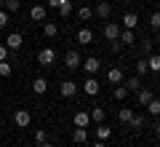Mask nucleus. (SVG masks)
<instances>
[{
    "mask_svg": "<svg viewBox=\"0 0 160 147\" xmlns=\"http://www.w3.org/2000/svg\"><path fill=\"white\" fill-rule=\"evenodd\" d=\"M43 35H46V38H56V35H59L56 22H46V24H43Z\"/></svg>",
    "mask_w": 160,
    "mask_h": 147,
    "instance_id": "22",
    "label": "nucleus"
},
{
    "mask_svg": "<svg viewBox=\"0 0 160 147\" xmlns=\"http://www.w3.org/2000/svg\"><path fill=\"white\" fill-rule=\"evenodd\" d=\"M8 54H11V51H8V45H6V43H0V62H6Z\"/></svg>",
    "mask_w": 160,
    "mask_h": 147,
    "instance_id": "37",
    "label": "nucleus"
},
{
    "mask_svg": "<svg viewBox=\"0 0 160 147\" xmlns=\"http://www.w3.org/2000/svg\"><path fill=\"white\" fill-rule=\"evenodd\" d=\"M32 91H35L38 96H43V94L48 91V80H46V78H35V80H32Z\"/></svg>",
    "mask_w": 160,
    "mask_h": 147,
    "instance_id": "15",
    "label": "nucleus"
},
{
    "mask_svg": "<svg viewBox=\"0 0 160 147\" xmlns=\"http://www.w3.org/2000/svg\"><path fill=\"white\" fill-rule=\"evenodd\" d=\"M27 147H35V144H27Z\"/></svg>",
    "mask_w": 160,
    "mask_h": 147,
    "instance_id": "42",
    "label": "nucleus"
},
{
    "mask_svg": "<svg viewBox=\"0 0 160 147\" xmlns=\"http://www.w3.org/2000/svg\"><path fill=\"white\" fill-rule=\"evenodd\" d=\"M120 29H123V27H120L118 22H107V24H104V38L112 43V40H118V38H120Z\"/></svg>",
    "mask_w": 160,
    "mask_h": 147,
    "instance_id": "6",
    "label": "nucleus"
},
{
    "mask_svg": "<svg viewBox=\"0 0 160 147\" xmlns=\"http://www.w3.org/2000/svg\"><path fill=\"white\" fill-rule=\"evenodd\" d=\"M8 24H11V16H8L6 8H0V29H6Z\"/></svg>",
    "mask_w": 160,
    "mask_h": 147,
    "instance_id": "32",
    "label": "nucleus"
},
{
    "mask_svg": "<svg viewBox=\"0 0 160 147\" xmlns=\"http://www.w3.org/2000/svg\"><path fill=\"white\" fill-rule=\"evenodd\" d=\"M147 67H149V72H160V54H149L147 56Z\"/></svg>",
    "mask_w": 160,
    "mask_h": 147,
    "instance_id": "17",
    "label": "nucleus"
},
{
    "mask_svg": "<svg viewBox=\"0 0 160 147\" xmlns=\"http://www.w3.org/2000/svg\"><path fill=\"white\" fill-rule=\"evenodd\" d=\"M0 8H6L8 13H16L19 8H22V3H19V0H0Z\"/></svg>",
    "mask_w": 160,
    "mask_h": 147,
    "instance_id": "20",
    "label": "nucleus"
},
{
    "mask_svg": "<svg viewBox=\"0 0 160 147\" xmlns=\"http://www.w3.org/2000/svg\"><path fill=\"white\" fill-rule=\"evenodd\" d=\"M144 123H147V120H144V115H136V113H133V118L128 120V126H131L133 131H142V129H144Z\"/></svg>",
    "mask_w": 160,
    "mask_h": 147,
    "instance_id": "21",
    "label": "nucleus"
},
{
    "mask_svg": "<svg viewBox=\"0 0 160 147\" xmlns=\"http://www.w3.org/2000/svg\"><path fill=\"white\" fill-rule=\"evenodd\" d=\"M139 45H142V54H147V56L152 54V40H149V38H144V40H142Z\"/></svg>",
    "mask_w": 160,
    "mask_h": 147,
    "instance_id": "33",
    "label": "nucleus"
},
{
    "mask_svg": "<svg viewBox=\"0 0 160 147\" xmlns=\"http://www.w3.org/2000/svg\"><path fill=\"white\" fill-rule=\"evenodd\" d=\"M48 139V134H46V129H38L35 131V142H38V144H43V142Z\"/></svg>",
    "mask_w": 160,
    "mask_h": 147,
    "instance_id": "34",
    "label": "nucleus"
},
{
    "mask_svg": "<svg viewBox=\"0 0 160 147\" xmlns=\"http://www.w3.org/2000/svg\"><path fill=\"white\" fill-rule=\"evenodd\" d=\"M149 27H152V29H160V13H152V16H149Z\"/></svg>",
    "mask_w": 160,
    "mask_h": 147,
    "instance_id": "36",
    "label": "nucleus"
},
{
    "mask_svg": "<svg viewBox=\"0 0 160 147\" xmlns=\"http://www.w3.org/2000/svg\"><path fill=\"white\" fill-rule=\"evenodd\" d=\"M11 72H13V67H11V62H8V59H6V62H0V78H8Z\"/></svg>",
    "mask_w": 160,
    "mask_h": 147,
    "instance_id": "31",
    "label": "nucleus"
},
{
    "mask_svg": "<svg viewBox=\"0 0 160 147\" xmlns=\"http://www.w3.org/2000/svg\"><path fill=\"white\" fill-rule=\"evenodd\" d=\"M38 147H53V144H51V142L46 139V142H43V144H38Z\"/></svg>",
    "mask_w": 160,
    "mask_h": 147,
    "instance_id": "40",
    "label": "nucleus"
},
{
    "mask_svg": "<svg viewBox=\"0 0 160 147\" xmlns=\"http://www.w3.org/2000/svg\"><path fill=\"white\" fill-rule=\"evenodd\" d=\"M147 113L155 115V118H160V99H158V96H152V99L147 102Z\"/></svg>",
    "mask_w": 160,
    "mask_h": 147,
    "instance_id": "19",
    "label": "nucleus"
},
{
    "mask_svg": "<svg viewBox=\"0 0 160 147\" xmlns=\"http://www.w3.org/2000/svg\"><path fill=\"white\" fill-rule=\"evenodd\" d=\"M155 131H158V136H160V123H158V126H155Z\"/></svg>",
    "mask_w": 160,
    "mask_h": 147,
    "instance_id": "41",
    "label": "nucleus"
},
{
    "mask_svg": "<svg viewBox=\"0 0 160 147\" xmlns=\"http://www.w3.org/2000/svg\"><path fill=\"white\" fill-rule=\"evenodd\" d=\"M67 0H48V8H59V6H64Z\"/></svg>",
    "mask_w": 160,
    "mask_h": 147,
    "instance_id": "38",
    "label": "nucleus"
},
{
    "mask_svg": "<svg viewBox=\"0 0 160 147\" xmlns=\"http://www.w3.org/2000/svg\"><path fill=\"white\" fill-rule=\"evenodd\" d=\"M29 19H32V22H46L48 19V11L43 6H32L29 8Z\"/></svg>",
    "mask_w": 160,
    "mask_h": 147,
    "instance_id": "11",
    "label": "nucleus"
},
{
    "mask_svg": "<svg viewBox=\"0 0 160 147\" xmlns=\"http://www.w3.org/2000/svg\"><path fill=\"white\" fill-rule=\"evenodd\" d=\"M93 16L104 19V22H109V16H112V3L109 0H99L96 8H93Z\"/></svg>",
    "mask_w": 160,
    "mask_h": 147,
    "instance_id": "1",
    "label": "nucleus"
},
{
    "mask_svg": "<svg viewBox=\"0 0 160 147\" xmlns=\"http://www.w3.org/2000/svg\"><path fill=\"white\" fill-rule=\"evenodd\" d=\"M158 35H160V29H158Z\"/></svg>",
    "mask_w": 160,
    "mask_h": 147,
    "instance_id": "43",
    "label": "nucleus"
},
{
    "mask_svg": "<svg viewBox=\"0 0 160 147\" xmlns=\"http://www.w3.org/2000/svg\"><path fill=\"white\" fill-rule=\"evenodd\" d=\"M80 67L86 70V75H96V72H99V70H102V62H99V59H96V56H88V59H86V62L80 64Z\"/></svg>",
    "mask_w": 160,
    "mask_h": 147,
    "instance_id": "9",
    "label": "nucleus"
},
{
    "mask_svg": "<svg viewBox=\"0 0 160 147\" xmlns=\"http://www.w3.org/2000/svg\"><path fill=\"white\" fill-rule=\"evenodd\" d=\"M13 123H16L19 129H27V126L32 123V113H29V110H16V113H13Z\"/></svg>",
    "mask_w": 160,
    "mask_h": 147,
    "instance_id": "3",
    "label": "nucleus"
},
{
    "mask_svg": "<svg viewBox=\"0 0 160 147\" xmlns=\"http://www.w3.org/2000/svg\"><path fill=\"white\" fill-rule=\"evenodd\" d=\"M128 96V88L126 86H118V88H115V99H126Z\"/></svg>",
    "mask_w": 160,
    "mask_h": 147,
    "instance_id": "35",
    "label": "nucleus"
},
{
    "mask_svg": "<svg viewBox=\"0 0 160 147\" xmlns=\"http://www.w3.org/2000/svg\"><path fill=\"white\" fill-rule=\"evenodd\" d=\"M56 11H59V19H67L69 13H72V3H69V0H67V3H64V6H59Z\"/></svg>",
    "mask_w": 160,
    "mask_h": 147,
    "instance_id": "29",
    "label": "nucleus"
},
{
    "mask_svg": "<svg viewBox=\"0 0 160 147\" xmlns=\"http://www.w3.org/2000/svg\"><path fill=\"white\" fill-rule=\"evenodd\" d=\"M59 91H62V96H75L78 94V83H75V80H64V83L59 86Z\"/></svg>",
    "mask_w": 160,
    "mask_h": 147,
    "instance_id": "13",
    "label": "nucleus"
},
{
    "mask_svg": "<svg viewBox=\"0 0 160 147\" xmlns=\"http://www.w3.org/2000/svg\"><path fill=\"white\" fill-rule=\"evenodd\" d=\"M91 120H93V123H104V110L102 107H93L91 110Z\"/></svg>",
    "mask_w": 160,
    "mask_h": 147,
    "instance_id": "30",
    "label": "nucleus"
},
{
    "mask_svg": "<svg viewBox=\"0 0 160 147\" xmlns=\"http://www.w3.org/2000/svg\"><path fill=\"white\" fill-rule=\"evenodd\" d=\"M80 88L86 91L88 96H96V94H99V88H102V83H99V80L93 78V75H88V78L83 80V86H80Z\"/></svg>",
    "mask_w": 160,
    "mask_h": 147,
    "instance_id": "4",
    "label": "nucleus"
},
{
    "mask_svg": "<svg viewBox=\"0 0 160 147\" xmlns=\"http://www.w3.org/2000/svg\"><path fill=\"white\" fill-rule=\"evenodd\" d=\"M152 91H149V88H139V104H144V107H147V102H149V99H152Z\"/></svg>",
    "mask_w": 160,
    "mask_h": 147,
    "instance_id": "26",
    "label": "nucleus"
},
{
    "mask_svg": "<svg viewBox=\"0 0 160 147\" xmlns=\"http://www.w3.org/2000/svg\"><path fill=\"white\" fill-rule=\"evenodd\" d=\"M107 80L112 86H120V83H123V70H120V67H109L107 70Z\"/></svg>",
    "mask_w": 160,
    "mask_h": 147,
    "instance_id": "12",
    "label": "nucleus"
},
{
    "mask_svg": "<svg viewBox=\"0 0 160 147\" xmlns=\"http://www.w3.org/2000/svg\"><path fill=\"white\" fill-rule=\"evenodd\" d=\"M120 43H123V45H131L133 43V29H120Z\"/></svg>",
    "mask_w": 160,
    "mask_h": 147,
    "instance_id": "24",
    "label": "nucleus"
},
{
    "mask_svg": "<svg viewBox=\"0 0 160 147\" xmlns=\"http://www.w3.org/2000/svg\"><path fill=\"white\" fill-rule=\"evenodd\" d=\"M78 16L83 19V22H88V19L93 16V8H91V6H80V8H78Z\"/></svg>",
    "mask_w": 160,
    "mask_h": 147,
    "instance_id": "27",
    "label": "nucleus"
},
{
    "mask_svg": "<svg viewBox=\"0 0 160 147\" xmlns=\"http://www.w3.org/2000/svg\"><path fill=\"white\" fill-rule=\"evenodd\" d=\"M109 136H112V129H109V126H104V123H99V129H96V139L107 142Z\"/></svg>",
    "mask_w": 160,
    "mask_h": 147,
    "instance_id": "23",
    "label": "nucleus"
},
{
    "mask_svg": "<svg viewBox=\"0 0 160 147\" xmlns=\"http://www.w3.org/2000/svg\"><path fill=\"white\" fill-rule=\"evenodd\" d=\"M123 86L128 88V94H131V91H139L142 88V78H139V75H131L128 80H123Z\"/></svg>",
    "mask_w": 160,
    "mask_h": 147,
    "instance_id": "16",
    "label": "nucleus"
},
{
    "mask_svg": "<svg viewBox=\"0 0 160 147\" xmlns=\"http://www.w3.org/2000/svg\"><path fill=\"white\" fill-rule=\"evenodd\" d=\"M91 147H107V144H104V142H102V139H96V142H93V144H91Z\"/></svg>",
    "mask_w": 160,
    "mask_h": 147,
    "instance_id": "39",
    "label": "nucleus"
},
{
    "mask_svg": "<svg viewBox=\"0 0 160 147\" xmlns=\"http://www.w3.org/2000/svg\"><path fill=\"white\" fill-rule=\"evenodd\" d=\"M6 45H8V51H19L24 45V38H22V32H11L6 38Z\"/></svg>",
    "mask_w": 160,
    "mask_h": 147,
    "instance_id": "8",
    "label": "nucleus"
},
{
    "mask_svg": "<svg viewBox=\"0 0 160 147\" xmlns=\"http://www.w3.org/2000/svg\"><path fill=\"white\" fill-rule=\"evenodd\" d=\"M133 70H136V75H139V78H142V75H147V72H149V67H147V59H136Z\"/></svg>",
    "mask_w": 160,
    "mask_h": 147,
    "instance_id": "25",
    "label": "nucleus"
},
{
    "mask_svg": "<svg viewBox=\"0 0 160 147\" xmlns=\"http://www.w3.org/2000/svg\"><path fill=\"white\" fill-rule=\"evenodd\" d=\"M78 43H83V45H91V43H93V32H91L88 27L78 29Z\"/></svg>",
    "mask_w": 160,
    "mask_h": 147,
    "instance_id": "14",
    "label": "nucleus"
},
{
    "mask_svg": "<svg viewBox=\"0 0 160 147\" xmlns=\"http://www.w3.org/2000/svg\"><path fill=\"white\" fill-rule=\"evenodd\" d=\"M64 64H67L69 70H78L80 64H83V59H80L78 51H67V56H64Z\"/></svg>",
    "mask_w": 160,
    "mask_h": 147,
    "instance_id": "10",
    "label": "nucleus"
},
{
    "mask_svg": "<svg viewBox=\"0 0 160 147\" xmlns=\"http://www.w3.org/2000/svg\"><path fill=\"white\" fill-rule=\"evenodd\" d=\"M72 123H75V129H88V126H91V113H86V110L75 113Z\"/></svg>",
    "mask_w": 160,
    "mask_h": 147,
    "instance_id": "7",
    "label": "nucleus"
},
{
    "mask_svg": "<svg viewBox=\"0 0 160 147\" xmlns=\"http://www.w3.org/2000/svg\"><path fill=\"white\" fill-rule=\"evenodd\" d=\"M72 142H75V144L88 142V129H75V131H72Z\"/></svg>",
    "mask_w": 160,
    "mask_h": 147,
    "instance_id": "18",
    "label": "nucleus"
},
{
    "mask_svg": "<svg viewBox=\"0 0 160 147\" xmlns=\"http://www.w3.org/2000/svg\"><path fill=\"white\" fill-rule=\"evenodd\" d=\"M136 24H139V13L136 11L123 13V19H120V27H123V29H136Z\"/></svg>",
    "mask_w": 160,
    "mask_h": 147,
    "instance_id": "5",
    "label": "nucleus"
},
{
    "mask_svg": "<svg viewBox=\"0 0 160 147\" xmlns=\"http://www.w3.org/2000/svg\"><path fill=\"white\" fill-rule=\"evenodd\" d=\"M53 62H56V51L53 48H40L38 51V64L40 67H51Z\"/></svg>",
    "mask_w": 160,
    "mask_h": 147,
    "instance_id": "2",
    "label": "nucleus"
},
{
    "mask_svg": "<svg viewBox=\"0 0 160 147\" xmlns=\"http://www.w3.org/2000/svg\"><path fill=\"white\" fill-rule=\"evenodd\" d=\"M118 118H120V123H128V120L133 118V110H131V107H123V110L118 113Z\"/></svg>",
    "mask_w": 160,
    "mask_h": 147,
    "instance_id": "28",
    "label": "nucleus"
}]
</instances>
